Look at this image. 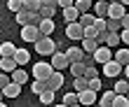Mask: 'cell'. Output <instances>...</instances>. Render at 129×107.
Segmentation results:
<instances>
[{"mask_svg": "<svg viewBox=\"0 0 129 107\" xmlns=\"http://www.w3.org/2000/svg\"><path fill=\"white\" fill-rule=\"evenodd\" d=\"M35 51L42 54V56H52V54H56V44L49 40V37H40V40L35 42Z\"/></svg>", "mask_w": 129, "mask_h": 107, "instance_id": "obj_1", "label": "cell"}, {"mask_svg": "<svg viewBox=\"0 0 129 107\" xmlns=\"http://www.w3.org/2000/svg\"><path fill=\"white\" fill-rule=\"evenodd\" d=\"M52 72H54L52 63H45V60H40V63L33 65V77H35V79H49Z\"/></svg>", "mask_w": 129, "mask_h": 107, "instance_id": "obj_2", "label": "cell"}, {"mask_svg": "<svg viewBox=\"0 0 129 107\" xmlns=\"http://www.w3.org/2000/svg\"><path fill=\"white\" fill-rule=\"evenodd\" d=\"M52 68H54L56 72H61V70H66V68H71V60H68L66 51H63V54H61V51L52 54Z\"/></svg>", "mask_w": 129, "mask_h": 107, "instance_id": "obj_3", "label": "cell"}, {"mask_svg": "<svg viewBox=\"0 0 129 107\" xmlns=\"http://www.w3.org/2000/svg\"><path fill=\"white\" fill-rule=\"evenodd\" d=\"M124 14H127V10H124V5L120 2V0H113V2L108 5V19H117V21H122Z\"/></svg>", "mask_w": 129, "mask_h": 107, "instance_id": "obj_4", "label": "cell"}, {"mask_svg": "<svg viewBox=\"0 0 129 107\" xmlns=\"http://www.w3.org/2000/svg\"><path fill=\"white\" fill-rule=\"evenodd\" d=\"M21 37H24V42H38V40H40V28H38V26H24V28H21Z\"/></svg>", "mask_w": 129, "mask_h": 107, "instance_id": "obj_5", "label": "cell"}, {"mask_svg": "<svg viewBox=\"0 0 129 107\" xmlns=\"http://www.w3.org/2000/svg\"><path fill=\"white\" fill-rule=\"evenodd\" d=\"M113 56H115V54L110 51V47H99V49L94 51V60H96V63H101V65L110 63V60H113Z\"/></svg>", "mask_w": 129, "mask_h": 107, "instance_id": "obj_6", "label": "cell"}, {"mask_svg": "<svg viewBox=\"0 0 129 107\" xmlns=\"http://www.w3.org/2000/svg\"><path fill=\"white\" fill-rule=\"evenodd\" d=\"M66 35L71 37V40H85V28H82L78 21H75V24H68L66 26Z\"/></svg>", "mask_w": 129, "mask_h": 107, "instance_id": "obj_7", "label": "cell"}, {"mask_svg": "<svg viewBox=\"0 0 129 107\" xmlns=\"http://www.w3.org/2000/svg\"><path fill=\"white\" fill-rule=\"evenodd\" d=\"M120 72H124V68L117 63V60H110V63H106L103 65V74L106 77H110V79H117V74Z\"/></svg>", "mask_w": 129, "mask_h": 107, "instance_id": "obj_8", "label": "cell"}, {"mask_svg": "<svg viewBox=\"0 0 129 107\" xmlns=\"http://www.w3.org/2000/svg\"><path fill=\"white\" fill-rule=\"evenodd\" d=\"M78 102H80L82 107H89V105H94V102H96V91L87 88V91H82V93H78Z\"/></svg>", "mask_w": 129, "mask_h": 107, "instance_id": "obj_9", "label": "cell"}, {"mask_svg": "<svg viewBox=\"0 0 129 107\" xmlns=\"http://www.w3.org/2000/svg\"><path fill=\"white\" fill-rule=\"evenodd\" d=\"M61 16H63L66 24H75V21L80 19V12L75 10V5H73V7H68V10H61Z\"/></svg>", "mask_w": 129, "mask_h": 107, "instance_id": "obj_10", "label": "cell"}, {"mask_svg": "<svg viewBox=\"0 0 129 107\" xmlns=\"http://www.w3.org/2000/svg\"><path fill=\"white\" fill-rule=\"evenodd\" d=\"M66 56H68V60H71V63H80L82 58H85V51H82L80 47H71L66 51Z\"/></svg>", "mask_w": 129, "mask_h": 107, "instance_id": "obj_11", "label": "cell"}, {"mask_svg": "<svg viewBox=\"0 0 129 107\" xmlns=\"http://www.w3.org/2000/svg\"><path fill=\"white\" fill-rule=\"evenodd\" d=\"M10 77H12V82H14V84H21V86H24V84L28 82V72L24 70V68H17V70H14Z\"/></svg>", "mask_w": 129, "mask_h": 107, "instance_id": "obj_12", "label": "cell"}, {"mask_svg": "<svg viewBox=\"0 0 129 107\" xmlns=\"http://www.w3.org/2000/svg\"><path fill=\"white\" fill-rule=\"evenodd\" d=\"M47 82H49V88H52V91H59V88L63 86V74L54 70V72H52V77H49Z\"/></svg>", "mask_w": 129, "mask_h": 107, "instance_id": "obj_13", "label": "cell"}, {"mask_svg": "<svg viewBox=\"0 0 129 107\" xmlns=\"http://www.w3.org/2000/svg\"><path fill=\"white\" fill-rule=\"evenodd\" d=\"M14 54H17V47H14L12 42H3L0 44V56L3 58H14Z\"/></svg>", "mask_w": 129, "mask_h": 107, "instance_id": "obj_14", "label": "cell"}, {"mask_svg": "<svg viewBox=\"0 0 129 107\" xmlns=\"http://www.w3.org/2000/svg\"><path fill=\"white\" fill-rule=\"evenodd\" d=\"M38 28H40V35H42V37H47V35L54 33V21H52V19H42Z\"/></svg>", "mask_w": 129, "mask_h": 107, "instance_id": "obj_15", "label": "cell"}, {"mask_svg": "<svg viewBox=\"0 0 129 107\" xmlns=\"http://www.w3.org/2000/svg\"><path fill=\"white\" fill-rule=\"evenodd\" d=\"M3 93H5V98H17V96L21 93V84L10 82V84H7V86L3 88Z\"/></svg>", "mask_w": 129, "mask_h": 107, "instance_id": "obj_16", "label": "cell"}, {"mask_svg": "<svg viewBox=\"0 0 129 107\" xmlns=\"http://www.w3.org/2000/svg\"><path fill=\"white\" fill-rule=\"evenodd\" d=\"M115 91H103L101 93V100H99V107H113V100H115Z\"/></svg>", "mask_w": 129, "mask_h": 107, "instance_id": "obj_17", "label": "cell"}, {"mask_svg": "<svg viewBox=\"0 0 129 107\" xmlns=\"http://www.w3.org/2000/svg\"><path fill=\"white\" fill-rule=\"evenodd\" d=\"M17 60H14V58H0V70H3V72H14V70H17Z\"/></svg>", "mask_w": 129, "mask_h": 107, "instance_id": "obj_18", "label": "cell"}, {"mask_svg": "<svg viewBox=\"0 0 129 107\" xmlns=\"http://www.w3.org/2000/svg\"><path fill=\"white\" fill-rule=\"evenodd\" d=\"M113 60H117L120 65H129V49H117L115 51V56H113Z\"/></svg>", "mask_w": 129, "mask_h": 107, "instance_id": "obj_19", "label": "cell"}, {"mask_svg": "<svg viewBox=\"0 0 129 107\" xmlns=\"http://www.w3.org/2000/svg\"><path fill=\"white\" fill-rule=\"evenodd\" d=\"M108 5L110 2H101V0L94 5V14H96L99 19H108Z\"/></svg>", "mask_w": 129, "mask_h": 107, "instance_id": "obj_20", "label": "cell"}, {"mask_svg": "<svg viewBox=\"0 0 129 107\" xmlns=\"http://www.w3.org/2000/svg\"><path fill=\"white\" fill-rule=\"evenodd\" d=\"M94 21H96V14H80V19H78V24L82 26V28H92L94 26Z\"/></svg>", "mask_w": 129, "mask_h": 107, "instance_id": "obj_21", "label": "cell"}, {"mask_svg": "<svg viewBox=\"0 0 129 107\" xmlns=\"http://www.w3.org/2000/svg\"><path fill=\"white\" fill-rule=\"evenodd\" d=\"M45 91H49V82H47V79H35V82H33V93L42 96Z\"/></svg>", "mask_w": 129, "mask_h": 107, "instance_id": "obj_22", "label": "cell"}, {"mask_svg": "<svg viewBox=\"0 0 129 107\" xmlns=\"http://www.w3.org/2000/svg\"><path fill=\"white\" fill-rule=\"evenodd\" d=\"M87 88H89V79L75 77V82H73V91H75V93H82V91H87Z\"/></svg>", "mask_w": 129, "mask_h": 107, "instance_id": "obj_23", "label": "cell"}, {"mask_svg": "<svg viewBox=\"0 0 129 107\" xmlns=\"http://www.w3.org/2000/svg\"><path fill=\"white\" fill-rule=\"evenodd\" d=\"M14 60H17V65H26L28 60H31V54H28L26 49H17V54H14Z\"/></svg>", "mask_w": 129, "mask_h": 107, "instance_id": "obj_24", "label": "cell"}, {"mask_svg": "<svg viewBox=\"0 0 129 107\" xmlns=\"http://www.w3.org/2000/svg\"><path fill=\"white\" fill-rule=\"evenodd\" d=\"M24 10L26 12H40L42 10V0H24Z\"/></svg>", "mask_w": 129, "mask_h": 107, "instance_id": "obj_25", "label": "cell"}, {"mask_svg": "<svg viewBox=\"0 0 129 107\" xmlns=\"http://www.w3.org/2000/svg\"><path fill=\"white\" fill-rule=\"evenodd\" d=\"M71 72H73V77H85V72H87V65L82 63H71Z\"/></svg>", "mask_w": 129, "mask_h": 107, "instance_id": "obj_26", "label": "cell"}, {"mask_svg": "<svg viewBox=\"0 0 129 107\" xmlns=\"http://www.w3.org/2000/svg\"><path fill=\"white\" fill-rule=\"evenodd\" d=\"M106 28H108V33H120V30H122V21H117V19H106Z\"/></svg>", "mask_w": 129, "mask_h": 107, "instance_id": "obj_27", "label": "cell"}, {"mask_svg": "<svg viewBox=\"0 0 129 107\" xmlns=\"http://www.w3.org/2000/svg\"><path fill=\"white\" fill-rule=\"evenodd\" d=\"M75 10H78L80 14H87L89 10H92V0H75Z\"/></svg>", "mask_w": 129, "mask_h": 107, "instance_id": "obj_28", "label": "cell"}, {"mask_svg": "<svg viewBox=\"0 0 129 107\" xmlns=\"http://www.w3.org/2000/svg\"><path fill=\"white\" fill-rule=\"evenodd\" d=\"M96 49H99L96 40H82V51H85V54H94Z\"/></svg>", "mask_w": 129, "mask_h": 107, "instance_id": "obj_29", "label": "cell"}, {"mask_svg": "<svg viewBox=\"0 0 129 107\" xmlns=\"http://www.w3.org/2000/svg\"><path fill=\"white\" fill-rule=\"evenodd\" d=\"M113 91H115L117 96H124L127 91H129V82H127V79H120V82H115V88H113Z\"/></svg>", "mask_w": 129, "mask_h": 107, "instance_id": "obj_30", "label": "cell"}, {"mask_svg": "<svg viewBox=\"0 0 129 107\" xmlns=\"http://www.w3.org/2000/svg\"><path fill=\"white\" fill-rule=\"evenodd\" d=\"M54 96H56V91H52V88L45 91V93L40 96V102L42 105H54Z\"/></svg>", "mask_w": 129, "mask_h": 107, "instance_id": "obj_31", "label": "cell"}, {"mask_svg": "<svg viewBox=\"0 0 129 107\" xmlns=\"http://www.w3.org/2000/svg\"><path fill=\"white\" fill-rule=\"evenodd\" d=\"M7 7H10V10L17 14V12L24 10V0H7Z\"/></svg>", "mask_w": 129, "mask_h": 107, "instance_id": "obj_32", "label": "cell"}, {"mask_svg": "<svg viewBox=\"0 0 129 107\" xmlns=\"http://www.w3.org/2000/svg\"><path fill=\"white\" fill-rule=\"evenodd\" d=\"M38 14H40L42 19H52V16L56 14V7H45V5H42V10L38 12Z\"/></svg>", "mask_w": 129, "mask_h": 107, "instance_id": "obj_33", "label": "cell"}, {"mask_svg": "<svg viewBox=\"0 0 129 107\" xmlns=\"http://www.w3.org/2000/svg\"><path fill=\"white\" fill-rule=\"evenodd\" d=\"M14 19H17V24H21V28H24V26H28V12H26V10L17 12V16H14Z\"/></svg>", "mask_w": 129, "mask_h": 107, "instance_id": "obj_34", "label": "cell"}, {"mask_svg": "<svg viewBox=\"0 0 129 107\" xmlns=\"http://www.w3.org/2000/svg\"><path fill=\"white\" fill-rule=\"evenodd\" d=\"M113 107H129V98H127V96H115Z\"/></svg>", "mask_w": 129, "mask_h": 107, "instance_id": "obj_35", "label": "cell"}, {"mask_svg": "<svg viewBox=\"0 0 129 107\" xmlns=\"http://www.w3.org/2000/svg\"><path fill=\"white\" fill-rule=\"evenodd\" d=\"M117 42H122V40H120V33H108V42H106V47H117Z\"/></svg>", "mask_w": 129, "mask_h": 107, "instance_id": "obj_36", "label": "cell"}, {"mask_svg": "<svg viewBox=\"0 0 129 107\" xmlns=\"http://www.w3.org/2000/svg\"><path fill=\"white\" fill-rule=\"evenodd\" d=\"M75 102H78V93H75V91H71V93L63 96V105L71 107V105H75Z\"/></svg>", "mask_w": 129, "mask_h": 107, "instance_id": "obj_37", "label": "cell"}, {"mask_svg": "<svg viewBox=\"0 0 129 107\" xmlns=\"http://www.w3.org/2000/svg\"><path fill=\"white\" fill-rule=\"evenodd\" d=\"M94 28L99 30V33H108V28H106V19H99V16H96V21H94Z\"/></svg>", "mask_w": 129, "mask_h": 107, "instance_id": "obj_38", "label": "cell"}, {"mask_svg": "<svg viewBox=\"0 0 129 107\" xmlns=\"http://www.w3.org/2000/svg\"><path fill=\"white\" fill-rule=\"evenodd\" d=\"M99 77V70L94 65H87V72H85V79H96Z\"/></svg>", "mask_w": 129, "mask_h": 107, "instance_id": "obj_39", "label": "cell"}, {"mask_svg": "<svg viewBox=\"0 0 129 107\" xmlns=\"http://www.w3.org/2000/svg\"><path fill=\"white\" fill-rule=\"evenodd\" d=\"M10 82H12V77H10V74H7V72H0V88H5Z\"/></svg>", "mask_w": 129, "mask_h": 107, "instance_id": "obj_40", "label": "cell"}, {"mask_svg": "<svg viewBox=\"0 0 129 107\" xmlns=\"http://www.w3.org/2000/svg\"><path fill=\"white\" fill-rule=\"evenodd\" d=\"M89 88H92V91H101V79H89Z\"/></svg>", "mask_w": 129, "mask_h": 107, "instance_id": "obj_41", "label": "cell"}, {"mask_svg": "<svg viewBox=\"0 0 129 107\" xmlns=\"http://www.w3.org/2000/svg\"><path fill=\"white\" fill-rule=\"evenodd\" d=\"M73 5H75V0H59V10H68Z\"/></svg>", "mask_w": 129, "mask_h": 107, "instance_id": "obj_42", "label": "cell"}, {"mask_svg": "<svg viewBox=\"0 0 129 107\" xmlns=\"http://www.w3.org/2000/svg\"><path fill=\"white\" fill-rule=\"evenodd\" d=\"M42 5L45 7H56L59 10V0H42Z\"/></svg>", "mask_w": 129, "mask_h": 107, "instance_id": "obj_43", "label": "cell"}, {"mask_svg": "<svg viewBox=\"0 0 129 107\" xmlns=\"http://www.w3.org/2000/svg\"><path fill=\"white\" fill-rule=\"evenodd\" d=\"M120 40L124 44H129V30H120Z\"/></svg>", "mask_w": 129, "mask_h": 107, "instance_id": "obj_44", "label": "cell"}, {"mask_svg": "<svg viewBox=\"0 0 129 107\" xmlns=\"http://www.w3.org/2000/svg\"><path fill=\"white\" fill-rule=\"evenodd\" d=\"M122 30H129V14L122 16Z\"/></svg>", "mask_w": 129, "mask_h": 107, "instance_id": "obj_45", "label": "cell"}, {"mask_svg": "<svg viewBox=\"0 0 129 107\" xmlns=\"http://www.w3.org/2000/svg\"><path fill=\"white\" fill-rule=\"evenodd\" d=\"M124 74H127V82H129V65H124Z\"/></svg>", "mask_w": 129, "mask_h": 107, "instance_id": "obj_46", "label": "cell"}, {"mask_svg": "<svg viewBox=\"0 0 129 107\" xmlns=\"http://www.w3.org/2000/svg\"><path fill=\"white\" fill-rule=\"evenodd\" d=\"M52 107H68V105H63V102H59V105H52Z\"/></svg>", "mask_w": 129, "mask_h": 107, "instance_id": "obj_47", "label": "cell"}, {"mask_svg": "<svg viewBox=\"0 0 129 107\" xmlns=\"http://www.w3.org/2000/svg\"><path fill=\"white\" fill-rule=\"evenodd\" d=\"M3 98H5V93H3V88H0V102H3Z\"/></svg>", "mask_w": 129, "mask_h": 107, "instance_id": "obj_48", "label": "cell"}, {"mask_svg": "<svg viewBox=\"0 0 129 107\" xmlns=\"http://www.w3.org/2000/svg\"><path fill=\"white\" fill-rule=\"evenodd\" d=\"M120 2H122V5H124V7H127V5H129V0H120Z\"/></svg>", "mask_w": 129, "mask_h": 107, "instance_id": "obj_49", "label": "cell"}, {"mask_svg": "<svg viewBox=\"0 0 129 107\" xmlns=\"http://www.w3.org/2000/svg\"><path fill=\"white\" fill-rule=\"evenodd\" d=\"M71 107H82V105H80V102H75V105H71Z\"/></svg>", "mask_w": 129, "mask_h": 107, "instance_id": "obj_50", "label": "cell"}, {"mask_svg": "<svg viewBox=\"0 0 129 107\" xmlns=\"http://www.w3.org/2000/svg\"><path fill=\"white\" fill-rule=\"evenodd\" d=\"M101 2H113V0H101Z\"/></svg>", "mask_w": 129, "mask_h": 107, "instance_id": "obj_51", "label": "cell"}, {"mask_svg": "<svg viewBox=\"0 0 129 107\" xmlns=\"http://www.w3.org/2000/svg\"><path fill=\"white\" fill-rule=\"evenodd\" d=\"M0 107H7V105H5V102H0Z\"/></svg>", "mask_w": 129, "mask_h": 107, "instance_id": "obj_52", "label": "cell"}]
</instances>
